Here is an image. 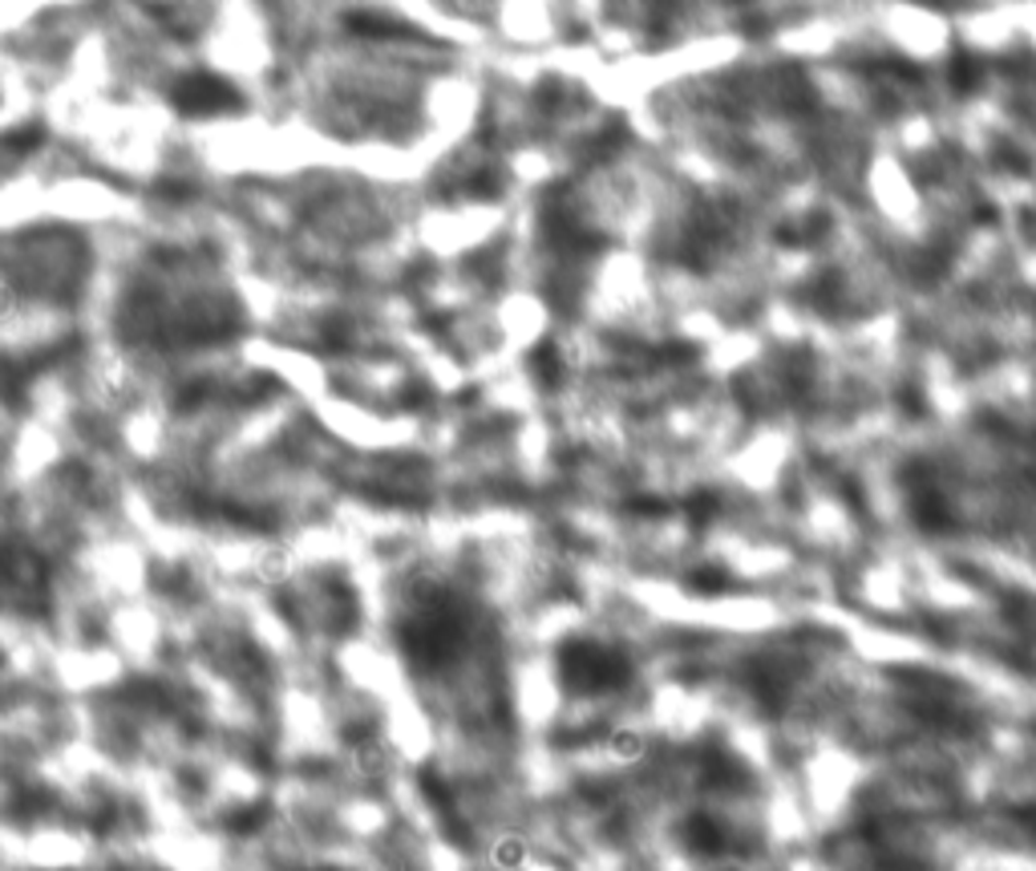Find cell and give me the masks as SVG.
<instances>
[{
  "instance_id": "cell-1",
  "label": "cell",
  "mask_w": 1036,
  "mask_h": 871,
  "mask_svg": "<svg viewBox=\"0 0 1036 871\" xmlns=\"http://www.w3.org/2000/svg\"><path fill=\"white\" fill-rule=\"evenodd\" d=\"M632 677V665H628L611 644L603 641H572L563 649V681L572 694L596 697L611 694Z\"/></svg>"
},
{
  "instance_id": "cell-3",
  "label": "cell",
  "mask_w": 1036,
  "mask_h": 871,
  "mask_svg": "<svg viewBox=\"0 0 1036 871\" xmlns=\"http://www.w3.org/2000/svg\"><path fill=\"white\" fill-rule=\"evenodd\" d=\"M486 863L494 871H527L531 868V844L518 832H498L486 847Z\"/></svg>"
},
{
  "instance_id": "cell-4",
  "label": "cell",
  "mask_w": 1036,
  "mask_h": 871,
  "mask_svg": "<svg viewBox=\"0 0 1036 871\" xmlns=\"http://www.w3.org/2000/svg\"><path fill=\"white\" fill-rule=\"evenodd\" d=\"M608 758L620 766H636L648 758V734L640 725H611L608 730Z\"/></svg>"
},
{
  "instance_id": "cell-5",
  "label": "cell",
  "mask_w": 1036,
  "mask_h": 871,
  "mask_svg": "<svg viewBox=\"0 0 1036 871\" xmlns=\"http://www.w3.org/2000/svg\"><path fill=\"white\" fill-rule=\"evenodd\" d=\"M980 78H983V69L971 54L952 57V85H956V94H971V90L980 85Z\"/></svg>"
},
{
  "instance_id": "cell-2",
  "label": "cell",
  "mask_w": 1036,
  "mask_h": 871,
  "mask_svg": "<svg viewBox=\"0 0 1036 871\" xmlns=\"http://www.w3.org/2000/svg\"><path fill=\"white\" fill-rule=\"evenodd\" d=\"M174 102L186 114L207 118V114H223L227 106H235V90L223 78H215V73H191V78L174 85Z\"/></svg>"
},
{
  "instance_id": "cell-6",
  "label": "cell",
  "mask_w": 1036,
  "mask_h": 871,
  "mask_svg": "<svg viewBox=\"0 0 1036 871\" xmlns=\"http://www.w3.org/2000/svg\"><path fill=\"white\" fill-rule=\"evenodd\" d=\"M531 369H534V377L543 381V386H555L559 381V374H563V365H559V353L551 345H539L531 353Z\"/></svg>"
}]
</instances>
